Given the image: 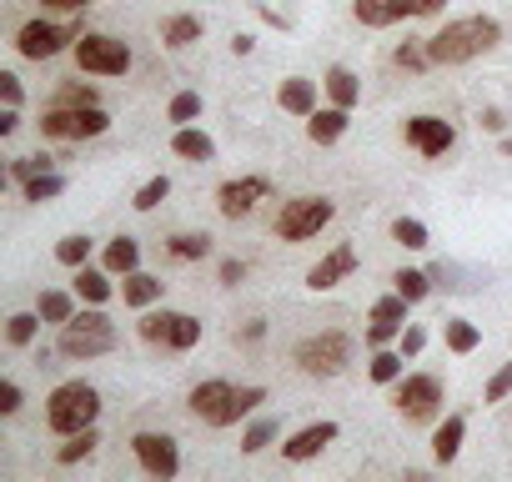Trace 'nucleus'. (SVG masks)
Masks as SVG:
<instances>
[{
	"label": "nucleus",
	"instance_id": "1",
	"mask_svg": "<svg viewBox=\"0 0 512 482\" xmlns=\"http://www.w3.org/2000/svg\"><path fill=\"white\" fill-rule=\"evenodd\" d=\"M497 41H502V26L492 16H462V21H447L437 36H427V56L432 66H462L492 51Z\"/></svg>",
	"mask_w": 512,
	"mask_h": 482
},
{
	"label": "nucleus",
	"instance_id": "2",
	"mask_svg": "<svg viewBox=\"0 0 512 482\" xmlns=\"http://www.w3.org/2000/svg\"><path fill=\"white\" fill-rule=\"evenodd\" d=\"M116 347H121V332H116V322H111L101 307L76 312V317L61 327V342H56V352L71 357V362H91V357H106V352H116Z\"/></svg>",
	"mask_w": 512,
	"mask_h": 482
},
{
	"label": "nucleus",
	"instance_id": "3",
	"mask_svg": "<svg viewBox=\"0 0 512 482\" xmlns=\"http://www.w3.org/2000/svg\"><path fill=\"white\" fill-rule=\"evenodd\" d=\"M96 417H101V392H96L91 382H61V387L46 397V422H51V432H61V437L96 427Z\"/></svg>",
	"mask_w": 512,
	"mask_h": 482
},
{
	"label": "nucleus",
	"instance_id": "4",
	"mask_svg": "<svg viewBox=\"0 0 512 482\" xmlns=\"http://www.w3.org/2000/svg\"><path fill=\"white\" fill-rule=\"evenodd\" d=\"M352 352H357L352 337L337 332V327H327V332L302 337V342L292 347V362H297V372H307V377H337V372H347Z\"/></svg>",
	"mask_w": 512,
	"mask_h": 482
},
{
	"label": "nucleus",
	"instance_id": "5",
	"mask_svg": "<svg viewBox=\"0 0 512 482\" xmlns=\"http://www.w3.org/2000/svg\"><path fill=\"white\" fill-rule=\"evenodd\" d=\"M106 131H111L106 106H51L41 116V136H51V141H96Z\"/></svg>",
	"mask_w": 512,
	"mask_h": 482
},
{
	"label": "nucleus",
	"instance_id": "6",
	"mask_svg": "<svg viewBox=\"0 0 512 482\" xmlns=\"http://www.w3.org/2000/svg\"><path fill=\"white\" fill-rule=\"evenodd\" d=\"M76 66L86 76H126L131 71V46L121 36H106V31H86L76 41Z\"/></svg>",
	"mask_w": 512,
	"mask_h": 482
},
{
	"label": "nucleus",
	"instance_id": "7",
	"mask_svg": "<svg viewBox=\"0 0 512 482\" xmlns=\"http://www.w3.org/2000/svg\"><path fill=\"white\" fill-rule=\"evenodd\" d=\"M332 216H337L332 196H292L277 216V236L282 241H312V236H322V226Z\"/></svg>",
	"mask_w": 512,
	"mask_h": 482
},
{
	"label": "nucleus",
	"instance_id": "8",
	"mask_svg": "<svg viewBox=\"0 0 512 482\" xmlns=\"http://www.w3.org/2000/svg\"><path fill=\"white\" fill-rule=\"evenodd\" d=\"M146 342H161V347H171V352H191L196 342H201V317H191V312H141V327H136Z\"/></svg>",
	"mask_w": 512,
	"mask_h": 482
},
{
	"label": "nucleus",
	"instance_id": "9",
	"mask_svg": "<svg viewBox=\"0 0 512 482\" xmlns=\"http://www.w3.org/2000/svg\"><path fill=\"white\" fill-rule=\"evenodd\" d=\"M81 36H86L81 26L26 21V26L16 31V51H21L26 61H51V56H61V51H76V41H81Z\"/></svg>",
	"mask_w": 512,
	"mask_h": 482
},
{
	"label": "nucleus",
	"instance_id": "10",
	"mask_svg": "<svg viewBox=\"0 0 512 482\" xmlns=\"http://www.w3.org/2000/svg\"><path fill=\"white\" fill-rule=\"evenodd\" d=\"M392 407H397V417H407V422H432V417L442 412V382L427 377V372H412V377L397 382Z\"/></svg>",
	"mask_w": 512,
	"mask_h": 482
},
{
	"label": "nucleus",
	"instance_id": "11",
	"mask_svg": "<svg viewBox=\"0 0 512 482\" xmlns=\"http://www.w3.org/2000/svg\"><path fill=\"white\" fill-rule=\"evenodd\" d=\"M131 452H136V462H141L146 477L171 482V477L181 472V447H176L171 432H136V437H131Z\"/></svg>",
	"mask_w": 512,
	"mask_h": 482
},
{
	"label": "nucleus",
	"instance_id": "12",
	"mask_svg": "<svg viewBox=\"0 0 512 482\" xmlns=\"http://www.w3.org/2000/svg\"><path fill=\"white\" fill-rule=\"evenodd\" d=\"M267 196H272V181H267V176H231V181H221V191H216V211H221L226 221H241V216L256 211V201H267Z\"/></svg>",
	"mask_w": 512,
	"mask_h": 482
},
{
	"label": "nucleus",
	"instance_id": "13",
	"mask_svg": "<svg viewBox=\"0 0 512 482\" xmlns=\"http://www.w3.org/2000/svg\"><path fill=\"white\" fill-rule=\"evenodd\" d=\"M402 136H407V146H412L417 156H432V161L457 146V126L442 121V116H412V121L402 126Z\"/></svg>",
	"mask_w": 512,
	"mask_h": 482
},
{
	"label": "nucleus",
	"instance_id": "14",
	"mask_svg": "<svg viewBox=\"0 0 512 482\" xmlns=\"http://www.w3.org/2000/svg\"><path fill=\"white\" fill-rule=\"evenodd\" d=\"M352 272H357V247H352V241H342V247H332V252L307 272V287H312V292H332V287H342Z\"/></svg>",
	"mask_w": 512,
	"mask_h": 482
},
{
	"label": "nucleus",
	"instance_id": "15",
	"mask_svg": "<svg viewBox=\"0 0 512 482\" xmlns=\"http://www.w3.org/2000/svg\"><path fill=\"white\" fill-rule=\"evenodd\" d=\"M337 422H312V427H302V432H292L287 442H282V457L287 462H312V457H322V447L327 442H337Z\"/></svg>",
	"mask_w": 512,
	"mask_h": 482
},
{
	"label": "nucleus",
	"instance_id": "16",
	"mask_svg": "<svg viewBox=\"0 0 512 482\" xmlns=\"http://www.w3.org/2000/svg\"><path fill=\"white\" fill-rule=\"evenodd\" d=\"M347 126H352V111H347V106H317V111L307 116V136H312L317 146L342 141V136H347Z\"/></svg>",
	"mask_w": 512,
	"mask_h": 482
},
{
	"label": "nucleus",
	"instance_id": "17",
	"mask_svg": "<svg viewBox=\"0 0 512 482\" xmlns=\"http://www.w3.org/2000/svg\"><path fill=\"white\" fill-rule=\"evenodd\" d=\"M166 297V282L161 277H151V272H131V277H121V302L131 307V312H146V307H156Z\"/></svg>",
	"mask_w": 512,
	"mask_h": 482
},
{
	"label": "nucleus",
	"instance_id": "18",
	"mask_svg": "<svg viewBox=\"0 0 512 482\" xmlns=\"http://www.w3.org/2000/svg\"><path fill=\"white\" fill-rule=\"evenodd\" d=\"M262 402H267V387H231V397L221 402V412H216L206 427H236L241 417H251Z\"/></svg>",
	"mask_w": 512,
	"mask_h": 482
},
{
	"label": "nucleus",
	"instance_id": "19",
	"mask_svg": "<svg viewBox=\"0 0 512 482\" xmlns=\"http://www.w3.org/2000/svg\"><path fill=\"white\" fill-rule=\"evenodd\" d=\"M277 106L307 121V116L317 111V81H307V76H287V81L277 86Z\"/></svg>",
	"mask_w": 512,
	"mask_h": 482
},
{
	"label": "nucleus",
	"instance_id": "20",
	"mask_svg": "<svg viewBox=\"0 0 512 482\" xmlns=\"http://www.w3.org/2000/svg\"><path fill=\"white\" fill-rule=\"evenodd\" d=\"M101 267L111 277H131L141 267V247H136V236H111L106 241V252H101Z\"/></svg>",
	"mask_w": 512,
	"mask_h": 482
},
{
	"label": "nucleus",
	"instance_id": "21",
	"mask_svg": "<svg viewBox=\"0 0 512 482\" xmlns=\"http://www.w3.org/2000/svg\"><path fill=\"white\" fill-rule=\"evenodd\" d=\"M201 31H206V21H201V16H191V11L166 16V21H161V46L186 51V46H196V41H201Z\"/></svg>",
	"mask_w": 512,
	"mask_h": 482
},
{
	"label": "nucleus",
	"instance_id": "22",
	"mask_svg": "<svg viewBox=\"0 0 512 482\" xmlns=\"http://www.w3.org/2000/svg\"><path fill=\"white\" fill-rule=\"evenodd\" d=\"M231 397V382H221V377H211V382H196L191 392H186V407L201 417V422H211L216 412H221V402Z\"/></svg>",
	"mask_w": 512,
	"mask_h": 482
},
{
	"label": "nucleus",
	"instance_id": "23",
	"mask_svg": "<svg viewBox=\"0 0 512 482\" xmlns=\"http://www.w3.org/2000/svg\"><path fill=\"white\" fill-rule=\"evenodd\" d=\"M352 16L367 31H387L402 21V0H352Z\"/></svg>",
	"mask_w": 512,
	"mask_h": 482
},
{
	"label": "nucleus",
	"instance_id": "24",
	"mask_svg": "<svg viewBox=\"0 0 512 482\" xmlns=\"http://www.w3.org/2000/svg\"><path fill=\"white\" fill-rule=\"evenodd\" d=\"M76 297L86 302V307H106L111 302V272L106 267H76Z\"/></svg>",
	"mask_w": 512,
	"mask_h": 482
},
{
	"label": "nucleus",
	"instance_id": "25",
	"mask_svg": "<svg viewBox=\"0 0 512 482\" xmlns=\"http://www.w3.org/2000/svg\"><path fill=\"white\" fill-rule=\"evenodd\" d=\"M462 437H467V417H462V412H447L442 427L432 432V457H437V462H452V457L462 452Z\"/></svg>",
	"mask_w": 512,
	"mask_h": 482
},
{
	"label": "nucleus",
	"instance_id": "26",
	"mask_svg": "<svg viewBox=\"0 0 512 482\" xmlns=\"http://www.w3.org/2000/svg\"><path fill=\"white\" fill-rule=\"evenodd\" d=\"M171 151H176L181 161H211V156H216V141H211L201 126H176Z\"/></svg>",
	"mask_w": 512,
	"mask_h": 482
},
{
	"label": "nucleus",
	"instance_id": "27",
	"mask_svg": "<svg viewBox=\"0 0 512 482\" xmlns=\"http://www.w3.org/2000/svg\"><path fill=\"white\" fill-rule=\"evenodd\" d=\"M322 91L332 96V106H347V111L362 101V81H357L347 66H332V71L322 76Z\"/></svg>",
	"mask_w": 512,
	"mask_h": 482
},
{
	"label": "nucleus",
	"instance_id": "28",
	"mask_svg": "<svg viewBox=\"0 0 512 482\" xmlns=\"http://www.w3.org/2000/svg\"><path fill=\"white\" fill-rule=\"evenodd\" d=\"M442 342H447V352L467 357V352H477L482 332H477V322H467V317H452V322H442Z\"/></svg>",
	"mask_w": 512,
	"mask_h": 482
},
{
	"label": "nucleus",
	"instance_id": "29",
	"mask_svg": "<svg viewBox=\"0 0 512 482\" xmlns=\"http://www.w3.org/2000/svg\"><path fill=\"white\" fill-rule=\"evenodd\" d=\"M166 252H171L176 262H201V257H211V236H206V231H176V236L166 241Z\"/></svg>",
	"mask_w": 512,
	"mask_h": 482
},
{
	"label": "nucleus",
	"instance_id": "30",
	"mask_svg": "<svg viewBox=\"0 0 512 482\" xmlns=\"http://www.w3.org/2000/svg\"><path fill=\"white\" fill-rule=\"evenodd\" d=\"M91 247H96V241H91L86 231H71V236H61V241H56V262L76 272V267H86V262H91Z\"/></svg>",
	"mask_w": 512,
	"mask_h": 482
},
{
	"label": "nucleus",
	"instance_id": "31",
	"mask_svg": "<svg viewBox=\"0 0 512 482\" xmlns=\"http://www.w3.org/2000/svg\"><path fill=\"white\" fill-rule=\"evenodd\" d=\"M41 322H46L41 312H11V317H6V342H11V347H31V342L41 337Z\"/></svg>",
	"mask_w": 512,
	"mask_h": 482
},
{
	"label": "nucleus",
	"instance_id": "32",
	"mask_svg": "<svg viewBox=\"0 0 512 482\" xmlns=\"http://www.w3.org/2000/svg\"><path fill=\"white\" fill-rule=\"evenodd\" d=\"M402 362H407L402 352L377 347V352H372V362H367V372H372V382H377V387H397V382H402Z\"/></svg>",
	"mask_w": 512,
	"mask_h": 482
},
{
	"label": "nucleus",
	"instance_id": "33",
	"mask_svg": "<svg viewBox=\"0 0 512 482\" xmlns=\"http://www.w3.org/2000/svg\"><path fill=\"white\" fill-rule=\"evenodd\" d=\"M96 442H101V432H96V427H86V432H71V437H66V447L56 452V462H61V467H76V462H86V457L96 452Z\"/></svg>",
	"mask_w": 512,
	"mask_h": 482
},
{
	"label": "nucleus",
	"instance_id": "34",
	"mask_svg": "<svg viewBox=\"0 0 512 482\" xmlns=\"http://www.w3.org/2000/svg\"><path fill=\"white\" fill-rule=\"evenodd\" d=\"M277 432H282L277 417H256V422L241 432V452H267V447L277 442Z\"/></svg>",
	"mask_w": 512,
	"mask_h": 482
},
{
	"label": "nucleus",
	"instance_id": "35",
	"mask_svg": "<svg viewBox=\"0 0 512 482\" xmlns=\"http://www.w3.org/2000/svg\"><path fill=\"white\" fill-rule=\"evenodd\" d=\"M21 191H26V201H36V206H41V201H56V196L66 191V176H61V171H46V176H31Z\"/></svg>",
	"mask_w": 512,
	"mask_h": 482
},
{
	"label": "nucleus",
	"instance_id": "36",
	"mask_svg": "<svg viewBox=\"0 0 512 482\" xmlns=\"http://www.w3.org/2000/svg\"><path fill=\"white\" fill-rule=\"evenodd\" d=\"M392 292H402L407 302H422V297L432 292V277H427V272H417V267H402V272L392 277Z\"/></svg>",
	"mask_w": 512,
	"mask_h": 482
},
{
	"label": "nucleus",
	"instance_id": "37",
	"mask_svg": "<svg viewBox=\"0 0 512 482\" xmlns=\"http://www.w3.org/2000/svg\"><path fill=\"white\" fill-rule=\"evenodd\" d=\"M36 312H41L46 322H56V327H66V322L76 317V302H71L66 292H41V302H36Z\"/></svg>",
	"mask_w": 512,
	"mask_h": 482
},
{
	"label": "nucleus",
	"instance_id": "38",
	"mask_svg": "<svg viewBox=\"0 0 512 482\" xmlns=\"http://www.w3.org/2000/svg\"><path fill=\"white\" fill-rule=\"evenodd\" d=\"M392 241H402L407 252H422V247H427V226H422L417 216H397V221H392Z\"/></svg>",
	"mask_w": 512,
	"mask_h": 482
},
{
	"label": "nucleus",
	"instance_id": "39",
	"mask_svg": "<svg viewBox=\"0 0 512 482\" xmlns=\"http://www.w3.org/2000/svg\"><path fill=\"white\" fill-rule=\"evenodd\" d=\"M196 116H201V96H196V91H176V96H171V106H166V121L191 126Z\"/></svg>",
	"mask_w": 512,
	"mask_h": 482
},
{
	"label": "nucleus",
	"instance_id": "40",
	"mask_svg": "<svg viewBox=\"0 0 512 482\" xmlns=\"http://www.w3.org/2000/svg\"><path fill=\"white\" fill-rule=\"evenodd\" d=\"M166 196H171V176H151V181L131 196V206H136V211H156Z\"/></svg>",
	"mask_w": 512,
	"mask_h": 482
},
{
	"label": "nucleus",
	"instance_id": "41",
	"mask_svg": "<svg viewBox=\"0 0 512 482\" xmlns=\"http://www.w3.org/2000/svg\"><path fill=\"white\" fill-rule=\"evenodd\" d=\"M407 297L402 292H392V297H377L372 302V322H397V327H407Z\"/></svg>",
	"mask_w": 512,
	"mask_h": 482
},
{
	"label": "nucleus",
	"instance_id": "42",
	"mask_svg": "<svg viewBox=\"0 0 512 482\" xmlns=\"http://www.w3.org/2000/svg\"><path fill=\"white\" fill-rule=\"evenodd\" d=\"M392 61H397L402 71H427V66H432V56H427V41H402Z\"/></svg>",
	"mask_w": 512,
	"mask_h": 482
},
{
	"label": "nucleus",
	"instance_id": "43",
	"mask_svg": "<svg viewBox=\"0 0 512 482\" xmlns=\"http://www.w3.org/2000/svg\"><path fill=\"white\" fill-rule=\"evenodd\" d=\"M46 171H56V161H51L46 151H41V156H16V161H11V176H16L21 186H26L31 176H46Z\"/></svg>",
	"mask_w": 512,
	"mask_h": 482
},
{
	"label": "nucleus",
	"instance_id": "44",
	"mask_svg": "<svg viewBox=\"0 0 512 482\" xmlns=\"http://www.w3.org/2000/svg\"><path fill=\"white\" fill-rule=\"evenodd\" d=\"M51 106H101L96 101V86H81V81H66L61 91H56V101Z\"/></svg>",
	"mask_w": 512,
	"mask_h": 482
},
{
	"label": "nucleus",
	"instance_id": "45",
	"mask_svg": "<svg viewBox=\"0 0 512 482\" xmlns=\"http://www.w3.org/2000/svg\"><path fill=\"white\" fill-rule=\"evenodd\" d=\"M507 397H512V362H502L482 387V402H507Z\"/></svg>",
	"mask_w": 512,
	"mask_h": 482
},
{
	"label": "nucleus",
	"instance_id": "46",
	"mask_svg": "<svg viewBox=\"0 0 512 482\" xmlns=\"http://www.w3.org/2000/svg\"><path fill=\"white\" fill-rule=\"evenodd\" d=\"M397 342H402V347H397V352H402V357H407V362H412V357H422V347H427V327H417V322H407V327H402V337H397Z\"/></svg>",
	"mask_w": 512,
	"mask_h": 482
},
{
	"label": "nucleus",
	"instance_id": "47",
	"mask_svg": "<svg viewBox=\"0 0 512 482\" xmlns=\"http://www.w3.org/2000/svg\"><path fill=\"white\" fill-rule=\"evenodd\" d=\"M447 0H402V21H417V16H442Z\"/></svg>",
	"mask_w": 512,
	"mask_h": 482
},
{
	"label": "nucleus",
	"instance_id": "48",
	"mask_svg": "<svg viewBox=\"0 0 512 482\" xmlns=\"http://www.w3.org/2000/svg\"><path fill=\"white\" fill-rule=\"evenodd\" d=\"M21 412V387L6 377V382H0V417H16Z\"/></svg>",
	"mask_w": 512,
	"mask_h": 482
},
{
	"label": "nucleus",
	"instance_id": "49",
	"mask_svg": "<svg viewBox=\"0 0 512 482\" xmlns=\"http://www.w3.org/2000/svg\"><path fill=\"white\" fill-rule=\"evenodd\" d=\"M0 101H6V106H21V101H26V91H21V76L0 71Z\"/></svg>",
	"mask_w": 512,
	"mask_h": 482
},
{
	"label": "nucleus",
	"instance_id": "50",
	"mask_svg": "<svg viewBox=\"0 0 512 482\" xmlns=\"http://www.w3.org/2000/svg\"><path fill=\"white\" fill-rule=\"evenodd\" d=\"M392 337H402L397 322H372V327H367V347H387Z\"/></svg>",
	"mask_w": 512,
	"mask_h": 482
},
{
	"label": "nucleus",
	"instance_id": "51",
	"mask_svg": "<svg viewBox=\"0 0 512 482\" xmlns=\"http://www.w3.org/2000/svg\"><path fill=\"white\" fill-rule=\"evenodd\" d=\"M216 277H221V287H236V282H241V277H246V262H236V257H226V262H221V272H216Z\"/></svg>",
	"mask_w": 512,
	"mask_h": 482
},
{
	"label": "nucleus",
	"instance_id": "52",
	"mask_svg": "<svg viewBox=\"0 0 512 482\" xmlns=\"http://www.w3.org/2000/svg\"><path fill=\"white\" fill-rule=\"evenodd\" d=\"M262 337H267V322H262V317H251V322L236 332V342H262Z\"/></svg>",
	"mask_w": 512,
	"mask_h": 482
},
{
	"label": "nucleus",
	"instance_id": "53",
	"mask_svg": "<svg viewBox=\"0 0 512 482\" xmlns=\"http://www.w3.org/2000/svg\"><path fill=\"white\" fill-rule=\"evenodd\" d=\"M16 126H21V106H6L0 111V136H16Z\"/></svg>",
	"mask_w": 512,
	"mask_h": 482
},
{
	"label": "nucleus",
	"instance_id": "54",
	"mask_svg": "<svg viewBox=\"0 0 512 482\" xmlns=\"http://www.w3.org/2000/svg\"><path fill=\"white\" fill-rule=\"evenodd\" d=\"M477 126H482V131H502V126H507V116H502L497 106H487V111L477 116Z\"/></svg>",
	"mask_w": 512,
	"mask_h": 482
},
{
	"label": "nucleus",
	"instance_id": "55",
	"mask_svg": "<svg viewBox=\"0 0 512 482\" xmlns=\"http://www.w3.org/2000/svg\"><path fill=\"white\" fill-rule=\"evenodd\" d=\"M41 6H51V11H86L91 0H41Z\"/></svg>",
	"mask_w": 512,
	"mask_h": 482
},
{
	"label": "nucleus",
	"instance_id": "56",
	"mask_svg": "<svg viewBox=\"0 0 512 482\" xmlns=\"http://www.w3.org/2000/svg\"><path fill=\"white\" fill-rule=\"evenodd\" d=\"M231 51H236V56H251V51H256V41H251V36H236V41H231Z\"/></svg>",
	"mask_w": 512,
	"mask_h": 482
},
{
	"label": "nucleus",
	"instance_id": "57",
	"mask_svg": "<svg viewBox=\"0 0 512 482\" xmlns=\"http://www.w3.org/2000/svg\"><path fill=\"white\" fill-rule=\"evenodd\" d=\"M502 156H512V136H507V141H502Z\"/></svg>",
	"mask_w": 512,
	"mask_h": 482
}]
</instances>
